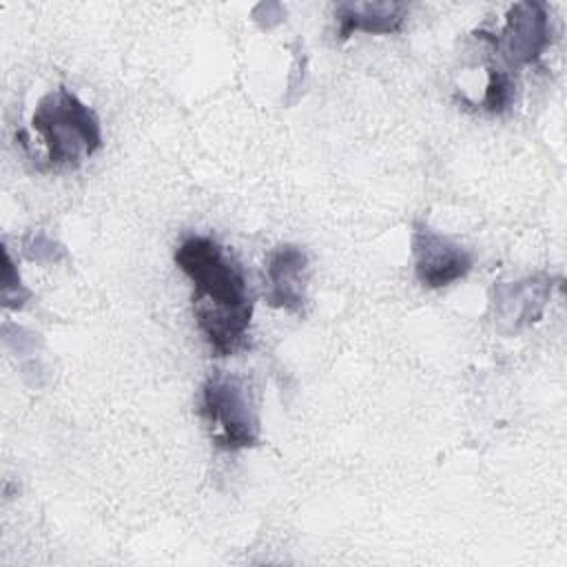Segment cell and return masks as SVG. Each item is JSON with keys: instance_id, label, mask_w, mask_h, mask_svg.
Here are the masks:
<instances>
[{"instance_id": "obj_1", "label": "cell", "mask_w": 567, "mask_h": 567, "mask_svg": "<svg viewBox=\"0 0 567 567\" xmlns=\"http://www.w3.org/2000/svg\"><path fill=\"white\" fill-rule=\"evenodd\" d=\"M173 259L193 284V317L215 357L246 348L252 295L241 264L213 237L186 235Z\"/></svg>"}, {"instance_id": "obj_2", "label": "cell", "mask_w": 567, "mask_h": 567, "mask_svg": "<svg viewBox=\"0 0 567 567\" xmlns=\"http://www.w3.org/2000/svg\"><path fill=\"white\" fill-rule=\"evenodd\" d=\"M31 128L40 135L51 168H78L104 144L95 111L66 86L40 97L31 115Z\"/></svg>"}, {"instance_id": "obj_3", "label": "cell", "mask_w": 567, "mask_h": 567, "mask_svg": "<svg viewBox=\"0 0 567 567\" xmlns=\"http://www.w3.org/2000/svg\"><path fill=\"white\" fill-rule=\"evenodd\" d=\"M199 414L215 447L248 450L261 441V421L248 383L228 372H213L199 394Z\"/></svg>"}, {"instance_id": "obj_4", "label": "cell", "mask_w": 567, "mask_h": 567, "mask_svg": "<svg viewBox=\"0 0 567 567\" xmlns=\"http://www.w3.org/2000/svg\"><path fill=\"white\" fill-rule=\"evenodd\" d=\"M478 38L487 40L509 66L532 64L543 55L551 40L547 7L536 0L516 2L509 7L505 27L498 35L478 31Z\"/></svg>"}, {"instance_id": "obj_5", "label": "cell", "mask_w": 567, "mask_h": 567, "mask_svg": "<svg viewBox=\"0 0 567 567\" xmlns=\"http://www.w3.org/2000/svg\"><path fill=\"white\" fill-rule=\"evenodd\" d=\"M414 275L425 288H445L465 279L474 268V255L447 235H441L425 221H416L410 237Z\"/></svg>"}, {"instance_id": "obj_6", "label": "cell", "mask_w": 567, "mask_h": 567, "mask_svg": "<svg viewBox=\"0 0 567 567\" xmlns=\"http://www.w3.org/2000/svg\"><path fill=\"white\" fill-rule=\"evenodd\" d=\"M549 295L551 279L547 275H534L512 284H496L492 290L496 326L509 334L536 323L543 317Z\"/></svg>"}, {"instance_id": "obj_7", "label": "cell", "mask_w": 567, "mask_h": 567, "mask_svg": "<svg viewBox=\"0 0 567 567\" xmlns=\"http://www.w3.org/2000/svg\"><path fill=\"white\" fill-rule=\"evenodd\" d=\"M266 303L270 308H279L292 315H303L308 303V252L297 244L275 246L266 261Z\"/></svg>"}, {"instance_id": "obj_8", "label": "cell", "mask_w": 567, "mask_h": 567, "mask_svg": "<svg viewBox=\"0 0 567 567\" xmlns=\"http://www.w3.org/2000/svg\"><path fill=\"white\" fill-rule=\"evenodd\" d=\"M408 16L405 2H337L334 18L339 22V40H348L357 31L396 33Z\"/></svg>"}, {"instance_id": "obj_9", "label": "cell", "mask_w": 567, "mask_h": 567, "mask_svg": "<svg viewBox=\"0 0 567 567\" xmlns=\"http://www.w3.org/2000/svg\"><path fill=\"white\" fill-rule=\"evenodd\" d=\"M514 78L509 71L498 69L496 64L487 66V84L481 100V106L489 113H503L514 100Z\"/></svg>"}, {"instance_id": "obj_10", "label": "cell", "mask_w": 567, "mask_h": 567, "mask_svg": "<svg viewBox=\"0 0 567 567\" xmlns=\"http://www.w3.org/2000/svg\"><path fill=\"white\" fill-rule=\"evenodd\" d=\"M31 297V292L22 286L20 275H16L9 252L4 250V275H2V303L7 308H22L24 301Z\"/></svg>"}]
</instances>
